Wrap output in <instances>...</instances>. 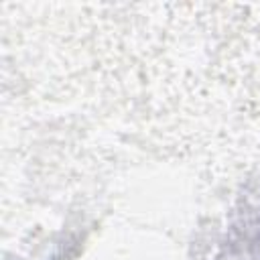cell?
I'll use <instances>...</instances> for the list:
<instances>
[{
	"instance_id": "6da1fadb",
	"label": "cell",
	"mask_w": 260,
	"mask_h": 260,
	"mask_svg": "<svg viewBox=\"0 0 260 260\" xmlns=\"http://www.w3.org/2000/svg\"><path fill=\"white\" fill-rule=\"evenodd\" d=\"M225 260H260V219L244 232L238 244L230 248Z\"/></svg>"
}]
</instances>
